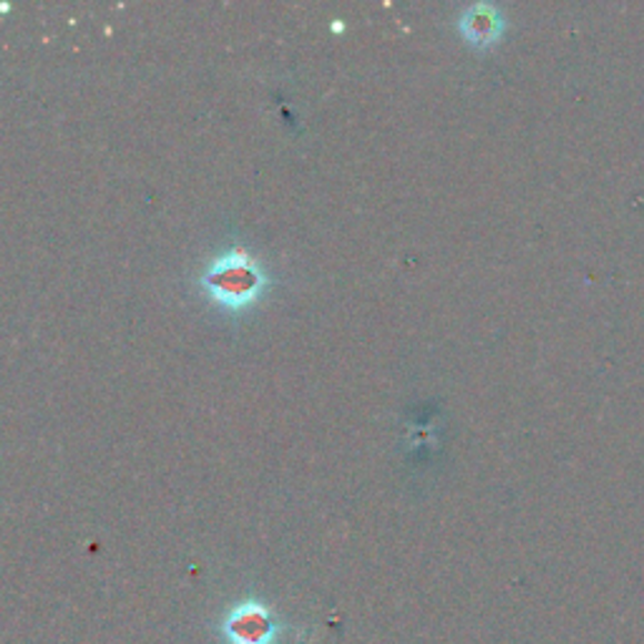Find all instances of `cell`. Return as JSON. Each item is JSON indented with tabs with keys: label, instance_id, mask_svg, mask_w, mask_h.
<instances>
[{
	"label": "cell",
	"instance_id": "1",
	"mask_svg": "<svg viewBox=\"0 0 644 644\" xmlns=\"http://www.w3.org/2000/svg\"><path fill=\"white\" fill-rule=\"evenodd\" d=\"M272 280L262 262L244 248L227 250L199 274V290L204 298L230 315H240L268 298Z\"/></svg>",
	"mask_w": 644,
	"mask_h": 644
},
{
	"label": "cell",
	"instance_id": "2",
	"mask_svg": "<svg viewBox=\"0 0 644 644\" xmlns=\"http://www.w3.org/2000/svg\"><path fill=\"white\" fill-rule=\"evenodd\" d=\"M222 637L227 644H274L280 637V624L268 604L244 600L224 614Z\"/></svg>",
	"mask_w": 644,
	"mask_h": 644
},
{
	"label": "cell",
	"instance_id": "3",
	"mask_svg": "<svg viewBox=\"0 0 644 644\" xmlns=\"http://www.w3.org/2000/svg\"><path fill=\"white\" fill-rule=\"evenodd\" d=\"M456 28L469 49L486 53V51H494L496 46L504 41V36L509 31V21L504 11H501V6L473 3L459 13Z\"/></svg>",
	"mask_w": 644,
	"mask_h": 644
}]
</instances>
